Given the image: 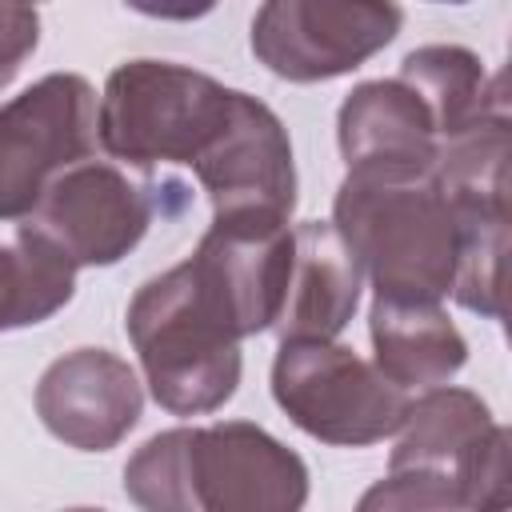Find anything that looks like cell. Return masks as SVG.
<instances>
[{"label": "cell", "mask_w": 512, "mask_h": 512, "mask_svg": "<svg viewBox=\"0 0 512 512\" xmlns=\"http://www.w3.org/2000/svg\"><path fill=\"white\" fill-rule=\"evenodd\" d=\"M140 512H304L308 464L252 420L168 428L124 464Z\"/></svg>", "instance_id": "obj_1"}, {"label": "cell", "mask_w": 512, "mask_h": 512, "mask_svg": "<svg viewBox=\"0 0 512 512\" xmlns=\"http://www.w3.org/2000/svg\"><path fill=\"white\" fill-rule=\"evenodd\" d=\"M332 228L376 300L440 304L460 260V212L432 172L352 168L332 200Z\"/></svg>", "instance_id": "obj_2"}, {"label": "cell", "mask_w": 512, "mask_h": 512, "mask_svg": "<svg viewBox=\"0 0 512 512\" xmlns=\"http://www.w3.org/2000/svg\"><path fill=\"white\" fill-rule=\"evenodd\" d=\"M124 328L164 412L208 416L232 400L244 368L240 336L188 260L136 288Z\"/></svg>", "instance_id": "obj_3"}, {"label": "cell", "mask_w": 512, "mask_h": 512, "mask_svg": "<svg viewBox=\"0 0 512 512\" xmlns=\"http://www.w3.org/2000/svg\"><path fill=\"white\" fill-rule=\"evenodd\" d=\"M232 92L208 72L172 60H124L108 72L96 104L100 148L132 168L196 164L220 132Z\"/></svg>", "instance_id": "obj_4"}, {"label": "cell", "mask_w": 512, "mask_h": 512, "mask_svg": "<svg viewBox=\"0 0 512 512\" xmlns=\"http://www.w3.org/2000/svg\"><path fill=\"white\" fill-rule=\"evenodd\" d=\"M272 400L300 432L336 448L380 444L408 412V392L336 340H284L272 360Z\"/></svg>", "instance_id": "obj_5"}, {"label": "cell", "mask_w": 512, "mask_h": 512, "mask_svg": "<svg viewBox=\"0 0 512 512\" xmlns=\"http://www.w3.org/2000/svg\"><path fill=\"white\" fill-rule=\"evenodd\" d=\"M96 88L80 72H48L0 104V220H28L44 188L92 160Z\"/></svg>", "instance_id": "obj_6"}, {"label": "cell", "mask_w": 512, "mask_h": 512, "mask_svg": "<svg viewBox=\"0 0 512 512\" xmlns=\"http://www.w3.org/2000/svg\"><path fill=\"white\" fill-rule=\"evenodd\" d=\"M404 8L376 0H268L252 16L256 60L292 84L356 72L396 40Z\"/></svg>", "instance_id": "obj_7"}, {"label": "cell", "mask_w": 512, "mask_h": 512, "mask_svg": "<svg viewBox=\"0 0 512 512\" xmlns=\"http://www.w3.org/2000/svg\"><path fill=\"white\" fill-rule=\"evenodd\" d=\"M192 172L212 200V220H292L296 160L288 128L248 92H232V108Z\"/></svg>", "instance_id": "obj_8"}, {"label": "cell", "mask_w": 512, "mask_h": 512, "mask_svg": "<svg viewBox=\"0 0 512 512\" xmlns=\"http://www.w3.org/2000/svg\"><path fill=\"white\" fill-rule=\"evenodd\" d=\"M152 212V196L116 164L84 160L44 188L24 224L72 268H108L144 240Z\"/></svg>", "instance_id": "obj_9"}, {"label": "cell", "mask_w": 512, "mask_h": 512, "mask_svg": "<svg viewBox=\"0 0 512 512\" xmlns=\"http://www.w3.org/2000/svg\"><path fill=\"white\" fill-rule=\"evenodd\" d=\"M188 264L208 284L240 340L268 332L280 316L292 268V228L288 220L264 216L212 220Z\"/></svg>", "instance_id": "obj_10"}, {"label": "cell", "mask_w": 512, "mask_h": 512, "mask_svg": "<svg viewBox=\"0 0 512 512\" xmlns=\"http://www.w3.org/2000/svg\"><path fill=\"white\" fill-rule=\"evenodd\" d=\"M144 412V388L132 364L108 348H76L52 360L36 384V416L80 452L116 448Z\"/></svg>", "instance_id": "obj_11"}, {"label": "cell", "mask_w": 512, "mask_h": 512, "mask_svg": "<svg viewBox=\"0 0 512 512\" xmlns=\"http://www.w3.org/2000/svg\"><path fill=\"white\" fill-rule=\"evenodd\" d=\"M364 272L332 220H304L292 228V268L276 316L280 344L284 340H336L356 304H360Z\"/></svg>", "instance_id": "obj_12"}, {"label": "cell", "mask_w": 512, "mask_h": 512, "mask_svg": "<svg viewBox=\"0 0 512 512\" xmlns=\"http://www.w3.org/2000/svg\"><path fill=\"white\" fill-rule=\"evenodd\" d=\"M336 144L348 172H432L440 140L420 96L392 76L364 80L344 96L336 112Z\"/></svg>", "instance_id": "obj_13"}, {"label": "cell", "mask_w": 512, "mask_h": 512, "mask_svg": "<svg viewBox=\"0 0 512 512\" xmlns=\"http://www.w3.org/2000/svg\"><path fill=\"white\" fill-rule=\"evenodd\" d=\"M368 336L376 348V372L400 392L440 388L468 364V340L440 304L372 300Z\"/></svg>", "instance_id": "obj_14"}, {"label": "cell", "mask_w": 512, "mask_h": 512, "mask_svg": "<svg viewBox=\"0 0 512 512\" xmlns=\"http://www.w3.org/2000/svg\"><path fill=\"white\" fill-rule=\"evenodd\" d=\"M396 80L420 96L436 140H452L492 116H508L504 76H488L484 60L464 44H424L408 52Z\"/></svg>", "instance_id": "obj_15"}, {"label": "cell", "mask_w": 512, "mask_h": 512, "mask_svg": "<svg viewBox=\"0 0 512 512\" xmlns=\"http://www.w3.org/2000/svg\"><path fill=\"white\" fill-rule=\"evenodd\" d=\"M496 428L492 408L468 392V388H428L424 396L408 400L404 424H400V440L392 448L388 468H428L440 476H456L460 464L488 440V432Z\"/></svg>", "instance_id": "obj_16"}, {"label": "cell", "mask_w": 512, "mask_h": 512, "mask_svg": "<svg viewBox=\"0 0 512 512\" xmlns=\"http://www.w3.org/2000/svg\"><path fill=\"white\" fill-rule=\"evenodd\" d=\"M76 292V268L28 224L0 244V332L32 328L56 316Z\"/></svg>", "instance_id": "obj_17"}, {"label": "cell", "mask_w": 512, "mask_h": 512, "mask_svg": "<svg viewBox=\"0 0 512 512\" xmlns=\"http://www.w3.org/2000/svg\"><path fill=\"white\" fill-rule=\"evenodd\" d=\"M504 256H508V208L460 212V260L452 296L460 308L500 320L504 316Z\"/></svg>", "instance_id": "obj_18"}, {"label": "cell", "mask_w": 512, "mask_h": 512, "mask_svg": "<svg viewBox=\"0 0 512 512\" xmlns=\"http://www.w3.org/2000/svg\"><path fill=\"white\" fill-rule=\"evenodd\" d=\"M352 512H468L456 484L428 468H396L376 480Z\"/></svg>", "instance_id": "obj_19"}, {"label": "cell", "mask_w": 512, "mask_h": 512, "mask_svg": "<svg viewBox=\"0 0 512 512\" xmlns=\"http://www.w3.org/2000/svg\"><path fill=\"white\" fill-rule=\"evenodd\" d=\"M468 512H508V428L496 424L488 440L452 476Z\"/></svg>", "instance_id": "obj_20"}, {"label": "cell", "mask_w": 512, "mask_h": 512, "mask_svg": "<svg viewBox=\"0 0 512 512\" xmlns=\"http://www.w3.org/2000/svg\"><path fill=\"white\" fill-rule=\"evenodd\" d=\"M40 44V12L24 4H0V88H8L20 64Z\"/></svg>", "instance_id": "obj_21"}, {"label": "cell", "mask_w": 512, "mask_h": 512, "mask_svg": "<svg viewBox=\"0 0 512 512\" xmlns=\"http://www.w3.org/2000/svg\"><path fill=\"white\" fill-rule=\"evenodd\" d=\"M64 512H104V508H64Z\"/></svg>", "instance_id": "obj_22"}]
</instances>
